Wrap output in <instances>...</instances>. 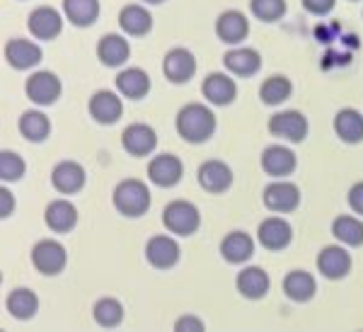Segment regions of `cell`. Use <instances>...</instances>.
<instances>
[{
	"label": "cell",
	"instance_id": "5",
	"mask_svg": "<svg viewBox=\"0 0 363 332\" xmlns=\"http://www.w3.org/2000/svg\"><path fill=\"white\" fill-rule=\"evenodd\" d=\"M25 92L34 104H39V107H49V104H54L58 97H61L63 85H61V78H58L56 73L37 71L27 78Z\"/></svg>",
	"mask_w": 363,
	"mask_h": 332
},
{
	"label": "cell",
	"instance_id": "9",
	"mask_svg": "<svg viewBox=\"0 0 363 332\" xmlns=\"http://www.w3.org/2000/svg\"><path fill=\"white\" fill-rule=\"evenodd\" d=\"M121 145H124V150L128 155H133V158H143V155H150L155 150L157 145V133L153 126L143 124V121H138V124H128L124 133H121Z\"/></svg>",
	"mask_w": 363,
	"mask_h": 332
},
{
	"label": "cell",
	"instance_id": "3",
	"mask_svg": "<svg viewBox=\"0 0 363 332\" xmlns=\"http://www.w3.org/2000/svg\"><path fill=\"white\" fill-rule=\"evenodd\" d=\"M162 226L174 236H194L201 226V214L191 201L174 199L162 209Z\"/></svg>",
	"mask_w": 363,
	"mask_h": 332
},
{
	"label": "cell",
	"instance_id": "22",
	"mask_svg": "<svg viewBox=\"0 0 363 332\" xmlns=\"http://www.w3.org/2000/svg\"><path fill=\"white\" fill-rule=\"evenodd\" d=\"M44 223L49 231L54 233H68L78 223V209L73 206L68 199H54L46 204L44 209Z\"/></svg>",
	"mask_w": 363,
	"mask_h": 332
},
{
	"label": "cell",
	"instance_id": "29",
	"mask_svg": "<svg viewBox=\"0 0 363 332\" xmlns=\"http://www.w3.org/2000/svg\"><path fill=\"white\" fill-rule=\"evenodd\" d=\"M315 291H318V282L306 270H294L284 279V294L296 304H306L315 296Z\"/></svg>",
	"mask_w": 363,
	"mask_h": 332
},
{
	"label": "cell",
	"instance_id": "33",
	"mask_svg": "<svg viewBox=\"0 0 363 332\" xmlns=\"http://www.w3.org/2000/svg\"><path fill=\"white\" fill-rule=\"evenodd\" d=\"M332 236L337 238L342 245L347 248H359L363 245V221L349 214H342L332 221Z\"/></svg>",
	"mask_w": 363,
	"mask_h": 332
},
{
	"label": "cell",
	"instance_id": "25",
	"mask_svg": "<svg viewBox=\"0 0 363 332\" xmlns=\"http://www.w3.org/2000/svg\"><path fill=\"white\" fill-rule=\"evenodd\" d=\"M119 27L128 37H143L153 29V15L140 3H128L119 10Z\"/></svg>",
	"mask_w": 363,
	"mask_h": 332
},
{
	"label": "cell",
	"instance_id": "15",
	"mask_svg": "<svg viewBox=\"0 0 363 332\" xmlns=\"http://www.w3.org/2000/svg\"><path fill=\"white\" fill-rule=\"evenodd\" d=\"M145 260L155 270H169L179 262V245L169 236H153L145 243Z\"/></svg>",
	"mask_w": 363,
	"mask_h": 332
},
{
	"label": "cell",
	"instance_id": "19",
	"mask_svg": "<svg viewBox=\"0 0 363 332\" xmlns=\"http://www.w3.org/2000/svg\"><path fill=\"white\" fill-rule=\"evenodd\" d=\"M85 167L75 160H63L51 170V184L61 192V194H75L85 187Z\"/></svg>",
	"mask_w": 363,
	"mask_h": 332
},
{
	"label": "cell",
	"instance_id": "16",
	"mask_svg": "<svg viewBox=\"0 0 363 332\" xmlns=\"http://www.w3.org/2000/svg\"><path fill=\"white\" fill-rule=\"evenodd\" d=\"M182 175H184V165H182V160L172 153L155 155L148 165V177L157 187H174L182 179Z\"/></svg>",
	"mask_w": 363,
	"mask_h": 332
},
{
	"label": "cell",
	"instance_id": "20",
	"mask_svg": "<svg viewBox=\"0 0 363 332\" xmlns=\"http://www.w3.org/2000/svg\"><path fill=\"white\" fill-rule=\"evenodd\" d=\"M5 61L17 71H27V68H34L42 61V49H39V44L29 42V39L15 37L5 44Z\"/></svg>",
	"mask_w": 363,
	"mask_h": 332
},
{
	"label": "cell",
	"instance_id": "21",
	"mask_svg": "<svg viewBox=\"0 0 363 332\" xmlns=\"http://www.w3.org/2000/svg\"><path fill=\"white\" fill-rule=\"evenodd\" d=\"M235 287L240 291V296H245L250 301H259L269 294L272 279H269V275L262 267H245V270L238 272Z\"/></svg>",
	"mask_w": 363,
	"mask_h": 332
},
{
	"label": "cell",
	"instance_id": "17",
	"mask_svg": "<svg viewBox=\"0 0 363 332\" xmlns=\"http://www.w3.org/2000/svg\"><path fill=\"white\" fill-rule=\"evenodd\" d=\"M201 92H203V97H206L208 104L225 107V104H230L238 97V85L228 73H211L203 78Z\"/></svg>",
	"mask_w": 363,
	"mask_h": 332
},
{
	"label": "cell",
	"instance_id": "30",
	"mask_svg": "<svg viewBox=\"0 0 363 332\" xmlns=\"http://www.w3.org/2000/svg\"><path fill=\"white\" fill-rule=\"evenodd\" d=\"M335 133L344 143L363 141V114L354 107H344L335 114Z\"/></svg>",
	"mask_w": 363,
	"mask_h": 332
},
{
	"label": "cell",
	"instance_id": "6",
	"mask_svg": "<svg viewBox=\"0 0 363 332\" xmlns=\"http://www.w3.org/2000/svg\"><path fill=\"white\" fill-rule=\"evenodd\" d=\"M269 133L289 143H301L308 136V119L298 109L277 112L269 119Z\"/></svg>",
	"mask_w": 363,
	"mask_h": 332
},
{
	"label": "cell",
	"instance_id": "40",
	"mask_svg": "<svg viewBox=\"0 0 363 332\" xmlns=\"http://www.w3.org/2000/svg\"><path fill=\"white\" fill-rule=\"evenodd\" d=\"M349 206H351V211L354 214H359V216H363V182H356V184H351V189H349Z\"/></svg>",
	"mask_w": 363,
	"mask_h": 332
},
{
	"label": "cell",
	"instance_id": "41",
	"mask_svg": "<svg viewBox=\"0 0 363 332\" xmlns=\"http://www.w3.org/2000/svg\"><path fill=\"white\" fill-rule=\"evenodd\" d=\"M174 330H177V332H186V330L201 332L203 330V320L196 318V316H182V318L174 320Z\"/></svg>",
	"mask_w": 363,
	"mask_h": 332
},
{
	"label": "cell",
	"instance_id": "12",
	"mask_svg": "<svg viewBox=\"0 0 363 332\" xmlns=\"http://www.w3.org/2000/svg\"><path fill=\"white\" fill-rule=\"evenodd\" d=\"M247 34H250V20H247V15L240 13V10H225V13H220L218 20H216V37H218L220 42L238 46L247 39Z\"/></svg>",
	"mask_w": 363,
	"mask_h": 332
},
{
	"label": "cell",
	"instance_id": "23",
	"mask_svg": "<svg viewBox=\"0 0 363 332\" xmlns=\"http://www.w3.org/2000/svg\"><path fill=\"white\" fill-rule=\"evenodd\" d=\"M223 66L228 68V73L240 75V78H250V75L259 73L262 68V56L257 49H250V46H238V49H230L223 56Z\"/></svg>",
	"mask_w": 363,
	"mask_h": 332
},
{
	"label": "cell",
	"instance_id": "13",
	"mask_svg": "<svg viewBox=\"0 0 363 332\" xmlns=\"http://www.w3.org/2000/svg\"><path fill=\"white\" fill-rule=\"evenodd\" d=\"M196 179L201 184V189L211 192V194H223L233 184V170L223 160H206L199 165Z\"/></svg>",
	"mask_w": 363,
	"mask_h": 332
},
{
	"label": "cell",
	"instance_id": "27",
	"mask_svg": "<svg viewBox=\"0 0 363 332\" xmlns=\"http://www.w3.org/2000/svg\"><path fill=\"white\" fill-rule=\"evenodd\" d=\"M116 90L128 100H140V97H145L150 92V75L138 66L124 68L116 75Z\"/></svg>",
	"mask_w": 363,
	"mask_h": 332
},
{
	"label": "cell",
	"instance_id": "44",
	"mask_svg": "<svg viewBox=\"0 0 363 332\" xmlns=\"http://www.w3.org/2000/svg\"><path fill=\"white\" fill-rule=\"evenodd\" d=\"M143 3H148V5H160V3H165V0H143Z\"/></svg>",
	"mask_w": 363,
	"mask_h": 332
},
{
	"label": "cell",
	"instance_id": "42",
	"mask_svg": "<svg viewBox=\"0 0 363 332\" xmlns=\"http://www.w3.org/2000/svg\"><path fill=\"white\" fill-rule=\"evenodd\" d=\"M13 211H15V197L10 194L8 187H3L0 189V216L8 218Z\"/></svg>",
	"mask_w": 363,
	"mask_h": 332
},
{
	"label": "cell",
	"instance_id": "14",
	"mask_svg": "<svg viewBox=\"0 0 363 332\" xmlns=\"http://www.w3.org/2000/svg\"><path fill=\"white\" fill-rule=\"evenodd\" d=\"M87 109H90L92 119H95L97 124H116V121L121 119V114H124V102H121V97L112 90H97L95 95L90 97Z\"/></svg>",
	"mask_w": 363,
	"mask_h": 332
},
{
	"label": "cell",
	"instance_id": "1",
	"mask_svg": "<svg viewBox=\"0 0 363 332\" xmlns=\"http://www.w3.org/2000/svg\"><path fill=\"white\" fill-rule=\"evenodd\" d=\"M174 126L186 143H203L216 133V114L208 109V104L189 102L177 112Z\"/></svg>",
	"mask_w": 363,
	"mask_h": 332
},
{
	"label": "cell",
	"instance_id": "24",
	"mask_svg": "<svg viewBox=\"0 0 363 332\" xmlns=\"http://www.w3.org/2000/svg\"><path fill=\"white\" fill-rule=\"evenodd\" d=\"M298 165V158L296 153L291 148H286V145H269L264 148V153H262V167H264L267 175H272V177H286V175H291L296 170Z\"/></svg>",
	"mask_w": 363,
	"mask_h": 332
},
{
	"label": "cell",
	"instance_id": "31",
	"mask_svg": "<svg viewBox=\"0 0 363 332\" xmlns=\"http://www.w3.org/2000/svg\"><path fill=\"white\" fill-rule=\"evenodd\" d=\"M5 308H8V313L17 320H29L37 316L39 311V299L37 294H34L32 289L27 287H17L8 294V299H5Z\"/></svg>",
	"mask_w": 363,
	"mask_h": 332
},
{
	"label": "cell",
	"instance_id": "26",
	"mask_svg": "<svg viewBox=\"0 0 363 332\" xmlns=\"http://www.w3.org/2000/svg\"><path fill=\"white\" fill-rule=\"evenodd\" d=\"M128 56H131V46H128V39L121 37V34H104L97 42V58L104 66H124Z\"/></svg>",
	"mask_w": 363,
	"mask_h": 332
},
{
	"label": "cell",
	"instance_id": "28",
	"mask_svg": "<svg viewBox=\"0 0 363 332\" xmlns=\"http://www.w3.org/2000/svg\"><path fill=\"white\" fill-rule=\"evenodd\" d=\"M220 255L230 265H242L255 255V240L245 231H233L220 240Z\"/></svg>",
	"mask_w": 363,
	"mask_h": 332
},
{
	"label": "cell",
	"instance_id": "18",
	"mask_svg": "<svg viewBox=\"0 0 363 332\" xmlns=\"http://www.w3.org/2000/svg\"><path fill=\"white\" fill-rule=\"evenodd\" d=\"M27 27L37 39L49 42V39H56L58 34H61L63 17H61L58 10L49 8V5H42V8H37V10H32V13H29Z\"/></svg>",
	"mask_w": 363,
	"mask_h": 332
},
{
	"label": "cell",
	"instance_id": "38",
	"mask_svg": "<svg viewBox=\"0 0 363 332\" xmlns=\"http://www.w3.org/2000/svg\"><path fill=\"white\" fill-rule=\"evenodd\" d=\"M25 170H27V162L15 150H3L0 153V179L3 182H17V179H22Z\"/></svg>",
	"mask_w": 363,
	"mask_h": 332
},
{
	"label": "cell",
	"instance_id": "32",
	"mask_svg": "<svg viewBox=\"0 0 363 332\" xmlns=\"http://www.w3.org/2000/svg\"><path fill=\"white\" fill-rule=\"evenodd\" d=\"M63 15L70 25L90 27L99 17V0H63Z\"/></svg>",
	"mask_w": 363,
	"mask_h": 332
},
{
	"label": "cell",
	"instance_id": "39",
	"mask_svg": "<svg viewBox=\"0 0 363 332\" xmlns=\"http://www.w3.org/2000/svg\"><path fill=\"white\" fill-rule=\"evenodd\" d=\"M337 0H303V8L308 10L310 15H318V17H325L335 10Z\"/></svg>",
	"mask_w": 363,
	"mask_h": 332
},
{
	"label": "cell",
	"instance_id": "4",
	"mask_svg": "<svg viewBox=\"0 0 363 332\" xmlns=\"http://www.w3.org/2000/svg\"><path fill=\"white\" fill-rule=\"evenodd\" d=\"M32 265L37 267V272L44 277L61 275L68 265L66 248L58 240H39L37 245L32 248Z\"/></svg>",
	"mask_w": 363,
	"mask_h": 332
},
{
	"label": "cell",
	"instance_id": "43",
	"mask_svg": "<svg viewBox=\"0 0 363 332\" xmlns=\"http://www.w3.org/2000/svg\"><path fill=\"white\" fill-rule=\"evenodd\" d=\"M337 25H332V27H318V29H315V34H318V37H320V42L322 44H325V42H332V39H335V34H332V32H337Z\"/></svg>",
	"mask_w": 363,
	"mask_h": 332
},
{
	"label": "cell",
	"instance_id": "8",
	"mask_svg": "<svg viewBox=\"0 0 363 332\" xmlns=\"http://www.w3.org/2000/svg\"><path fill=\"white\" fill-rule=\"evenodd\" d=\"M162 73H165V78L169 83L174 85H182V83H189L191 78H194L196 73V58L191 54L189 49H177L167 51L165 58H162Z\"/></svg>",
	"mask_w": 363,
	"mask_h": 332
},
{
	"label": "cell",
	"instance_id": "36",
	"mask_svg": "<svg viewBox=\"0 0 363 332\" xmlns=\"http://www.w3.org/2000/svg\"><path fill=\"white\" fill-rule=\"evenodd\" d=\"M92 316H95V323L102 325V328H116L124 320V306L112 296H107V299L97 301L95 308H92Z\"/></svg>",
	"mask_w": 363,
	"mask_h": 332
},
{
	"label": "cell",
	"instance_id": "2",
	"mask_svg": "<svg viewBox=\"0 0 363 332\" xmlns=\"http://www.w3.org/2000/svg\"><path fill=\"white\" fill-rule=\"evenodd\" d=\"M112 199H114L116 211H119L121 216L138 218L150 209V189H148V184L140 182L136 177L121 179L114 187Z\"/></svg>",
	"mask_w": 363,
	"mask_h": 332
},
{
	"label": "cell",
	"instance_id": "37",
	"mask_svg": "<svg viewBox=\"0 0 363 332\" xmlns=\"http://www.w3.org/2000/svg\"><path fill=\"white\" fill-rule=\"evenodd\" d=\"M250 13L262 22H279L286 15V0H250Z\"/></svg>",
	"mask_w": 363,
	"mask_h": 332
},
{
	"label": "cell",
	"instance_id": "10",
	"mask_svg": "<svg viewBox=\"0 0 363 332\" xmlns=\"http://www.w3.org/2000/svg\"><path fill=\"white\" fill-rule=\"evenodd\" d=\"M315 265H318V272L322 277L337 282V279H344L351 272V255L347 253V245H327L320 250Z\"/></svg>",
	"mask_w": 363,
	"mask_h": 332
},
{
	"label": "cell",
	"instance_id": "35",
	"mask_svg": "<svg viewBox=\"0 0 363 332\" xmlns=\"http://www.w3.org/2000/svg\"><path fill=\"white\" fill-rule=\"evenodd\" d=\"M291 92H294V83H291L286 75H272V78H267L259 87L262 102L272 104V107H277V104L289 100Z\"/></svg>",
	"mask_w": 363,
	"mask_h": 332
},
{
	"label": "cell",
	"instance_id": "7",
	"mask_svg": "<svg viewBox=\"0 0 363 332\" xmlns=\"http://www.w3.org/2000/svg\"><path fill=\"white\" fill-rule=\"evenodd\" d=\"M264 206L277 214H291L301 206V189L289 179H277L264 189Z\"/></svg>",
	"mask_w": 363,
	"mask_h": 332
},
{
	"label": "cell",
	"instance_id": "11",
	"mask_svg": "<svg viewBox=\"0 0 363 332\" xmlns=\"http://www.w3.org/2000/svg\"><path fill=\"white\" fill-rule=\"evenodd\" d=\"M257 240H259L262 248L267 250H284L291 245V240H294V228H291V223L286 218L281 216H269L259 223V228H257Z\"/></svg>",
	"mask_w": 363,
	"mask_h": 332
},
{
	"label": "cell",
	"instance_id": "34",
	"mask_svg": "<svg viewBox=\"0 0 363 332\" xmlns=\"http://www.w3.org/2000/svg\"><path fill=\"white\" fill-rule=\"evenodd\" d=\"M20 133L27 138V141H34V143H42L49 138L51 133V121L49 116L39 109H27L25 114L20 116Z\"/></svg>",
	"mask_w": 363,
	"mask_h": 332
}]
</instances>
